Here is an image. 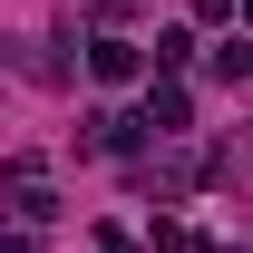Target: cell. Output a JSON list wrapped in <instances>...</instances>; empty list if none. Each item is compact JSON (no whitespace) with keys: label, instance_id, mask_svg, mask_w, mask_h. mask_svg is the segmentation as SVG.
<instances>
[{"label":"cell","instance_id":"obj_1","mask_svg":"<svg viewBox=\"0 0 253 253\" xmlns=\"http://www.w3.org/2000/svg\"><path fill=\"white\" fill-rule=\"evenodd\" d=\"M97 78H107V88H126V78H136V39H97Z\"/></svg>","mask_w":253,"mask_h":253},{"label":"cell","instance_id":"obj_5","mask_svg":"<svg viewBox=\"0 0 253 253\" xmlns=\"http://www.w3.org/2000/svg\"><path fill=\"white\" fill-rule=\"evenodd\" d=\"M244 20H253V0H244Z\"/></svg>","mask_w":253,"mask_h":253},{"label":"cell","instance_id":"obj_3","mask_svg":"<svg viewBox=\"0 0 253 253\" xmlns=\"http://www.w3.org/2000/svg\"><path fill=\"white\" fill-rule=\"evenodd\" d=\"M146 126L175 136V126H185V88H146Z\"/></svg>","mask_w":253,"mask_h":253},{"label":"cell","instance_id":"obj_4","mask_svg":"<svg viewBox=\"0 0 253 253\" xmlns=\"http://www.w3.org/2000/svg\"><path fill=\"white\" fill-rule=\"evenodd\" d=\"M146 253H195V234H185L175 214H166V224H146Z\"/></svg>","mask_w":253,"mask_h":253},{"label":"cell","instance_id":"obj_2","mask_svg":"<svg viewBox=\"0 0 253 253\" xmlns=\"http://www.w3.org/2000/svg\"><path fill=\"white\" fill-rule=\"evenodd\" d=\"M214 78L244 88V78H253V39H214Z\"/></svg>","mask_w":253,"mask_h":253}]
</instances>
